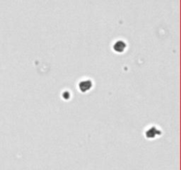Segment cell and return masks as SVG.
<instances>
[{
	"mask_svg": "<svg viewBox=\"0 0 181 170\" xmlns=\"http://www.w3.org/2000/svg\"><path fill=\"white\" fill-rule=\"evenodd\" d=\"M113 48H114L115 52H124L125 49H126V44L122 41L116 42V44H114V47Z\"/></svg>",
	"mask_w": 181,
	"mask_h": 170,
	"instance_id": "6da1fadb",
	"label": "cell"
},
{
	"mask_svg": "<svg viewBox=\"0 0 181 170\" xmlns=\"http://www.w3.org/2000/svg\"><path fill=\"white\" fill-rule=\"evenodd\" d=\"M91 86L92 84L89 81H83L80 83V89L81 91H87L88 89H90Z\"/></svg>",
	"mask_w": 181,
	"mask_h": 170,
	"instance_id": "7a4b0ae2",
	"label": "cell"
}]
</instances>
